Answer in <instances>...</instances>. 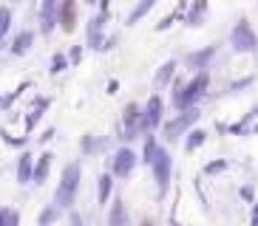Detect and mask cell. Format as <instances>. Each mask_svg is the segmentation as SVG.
<instances>
[{"instance_id": "6da1fadb", "label": "cell", "mask_w": 258, "mask_h": 226, "mask_svg": "<svg viewBox=\"0 0 258 226\" xmlns=\"http://www.w3.org/2000/svg\"><path fill=\"white\" fill-rule=\"evenodd\" d=\"M207 85H210V76L205 74V71H199L193 79H190L187 85H176V93H173V105L179 107V110H184V107H193L199 102V99L205 96Z\"/></svg>"}, {"instance_id": "7a4b0ae2", "label": "cell", "mask_w": 258, "mask_h": 226, "mask_svg": "<svg viewBox=\"0 0 258 226\" xmlns=\"http://www.w3.org/2000/svg\"><path fill=\"white\" fill-rule=\"evenodd\" d=\"M77 187H80V164L71 161V164H66V170H62L60 187L54 192V206H57V209H69L77 198Z\"/></svg>"}, {"instance_id": "3957f363", "label": "cell", "mask_w": 258, "mask_h": 226, "mask_svg": "<svg viewBox=\"0 0 258 226\" xmlns=\"http://www.w3.org/2000/svg\"><path fill=\"white\" fill-rule=\"evenodd\" d=\"M230 45H233L238 54H250L258 48V37H255V31H252V26L247 20L235 23V29L230 31Z\"/></svg>"}, {"instance_id": "277c9868", "label": "cell", "mask_w": 258, "mask_h": 226, "mask_svg": "<svg viewBox=\"0 0 258 226\" xmlns=\"http://www.w3.org/2000/svg\"><path fill=\"white\" fill-rule=\"evenodd\" d=\"M151 167H153V175H156L159 189L165 192L167 184H170V175H173V161H170V153L159 147V150H156V156H153V161H151Z\"/></svg>"}, {"instance_id": "5b68a950", "label": "cell", "mask_w": 258, "mask_h": 226, "mask_svg": "<svg viewBox=\"0 0 258 226\" xmlns=\"http://www.w3.org/2000/svg\"><path fill=\"white\" fill-rule=\"evenodd\" d=\"M137 167V153L128 150V147H122V150H116L114 161H111V175H116V178H125V175H131V170Z\"/></svg>"}, {"instance_id": "8992f818", "label": "cell", "mask_w": 258, "mask_h": 226, "mask_svg": "<svg viewBox=\"0 0 258 226\" xmlns=\"http://www.w3.org/2000/svg\"><path fill=\"white\" fill-rule=\"evenodd\" d=\"M162 113H165V105H162V96H151V99H148V107L142 110V128H145V130L159 128Z\"/></svg>"}, {"instance_id": "52a82bcc", "label": "cell", "mask_w": 258, "mask_h": 226, "mask_svg": "<svg viewBox=\"0 0 258 226\" xmlns=\"http://www.w3.org/2000/svg\"><path fill=\"white\" fill-rule=\"evenodd\" d=\"M57 15H60V0H43V9H40V29H43V34L54 31Z\"/></svg>"}, {"instance_id": "ba28073f", "label": "cell", "mask_w": 258, "mask_h": 226, "mask_svg": "<svg viewBox=\"0 0 258 226\" xmlns=\"http://www.w3.org/2000/svg\"><path fill=\"white\" fill-rule=\"evenodd\" d=\"M196 119H199V110H196V107H184L182 116L167 125V139H170V142H173V139H179V136H182V130H187Z\"/></svg>"}, {"instance_id": "9c48e42d", "label": "cell", "mask_w": 258, "mask_h": 226, "mask_svg": "<svg viewBox=\"0 0 258 226\" xmlns=\"http://www.w3.org/2000/svg\"><path fill=\"white\" fill-rule=\"evenodd\" d=\"M122 122H125V139H137L139 125H142V110H139V105L131 102L125 107V113H122Z\"/></svg>"}, {"instance_id": "30bf717a", "label": "cell", "mask_w": 258, "mask_h": 226, "mask_svg": "<svg viewBox=\"0 0 258 226\" xmlns=\"http://www.w3.org/2000/svg\"><path fill=\"white\" fill-rule=\"evenodd\" d=\"M57 23H60L62 31H74L77 26V3L74 0H60V15H57Z\"/></svg>"}, {"instance_id": "8fae6325", "label": "cell", "mask_w": 258, "mask_h": 226, "mask_svg": "<svg viewBox=\"0 0 258 226\" xmlns=\"http://www.w3.org/2000/svg\"><path fill=\"white\" fill-rule=\"evenodd\" d=\"M102 26H105V15L91 17V23H88V45L91 48H102Z\"/></svg>"}, {"instance_id": "7c38bea8", "label": "cell", "mask_w": 258, "mask_h": 226, "mask_svg": "<svg viewBox=\"0 0 258 226\" xmlns=\"http://www.w3.org/2000/svg\"><path fill=\"white\" fill-rule=\"evenodd\" d=\"M213 54H216V48H202V51H196V54H187L184 57V62H187L190 68H207V62L213 60Z\"/></svg>"}, {"instance_id": "4fadbf2b", "label": "cell", "mask_w": 258, "mask_h": 226, "mask_svg": "<svg viewBox=\"0 0 258 226\" xmlns=\"http://www.w3.org/2000/svg\"><path fill=\"white\" fill-rule=\"evenodd\" d=\"M48 170H51V153H43L40 161H37V167H34V173H31V181L43 184V181L48 178Z\"/></svg>"}, {"instance_id": "5bb4252c", "label": "cell", "mask_w": 258, "mask_h": 226, "mask_svg": "<svg viewBox=\"0 0 258 226\" xmlns=\"http://www.w3.org/2000/svg\"><path fill=\"white\" fill-rule=\"evenodd\" d=\"M31 173H34L31 156H29V153H23V156H20V164H17V181H20V184H29V181H31Z\"/></svg>"}, {"instance_id": "9a60e30c", "label": "cell", "mask_w": 258, "mask_h": 226, "mask_svg": "<svg viewBox=\"0 0 258 226\" xmlns=\"http://www.w3.org/2000/svg\"><path fill=\"white\" fill-rule=\"evenodd\" d=\"M207 142V133H205V130H190V133H187V142H184V150H187V153H193V150H196V147H202V144H205Z\"/></svg>"}, {"instance_id": "2e32d148", "label": "cell", "mask_w": 258, "mask_h": 226, "mask_svg": "<svg viewBox=\"0 0 258 226\" xmlns=\"http://www.w3.org/2000/svg\"><path fill=\"white\" fill-rule=\"evenodd\" d=\"M108 223H111V226H125V223H128V212H125L122 201L114 203V209H111V215H108Z\"/></svg>"}, {"instance_id": "e0dca14e", "label": "cell", "mask_w": 258, "mask_h": 226, "mask_svg": "<svg viewBox=\"0 0 258 226\" xmlns=\"http://www.w3.org/2000/svg\"><path fill=\"white\" fill-rule=\"evenodd\" d=\"M153 3H156V0H139V6L134 9V12H131V17H128V26H137L139 17H145L153 9Z\"/></svg>"}, {"instance_id": "ac0fdd59", "label": "cell", "mask_w": 258, "mask_h": 226, "mask_svg": "<svg viewBox=\"0 0 258 226\" xmlns=\"http://www.w3.org/2000/svg\"><path fill=\"white\" fill-rule=\"evenodd\" d=\"M173 71H176V62H165V65H162L159 71H156V79H153V82H156V88H162V85L170 82Z\"/></svg>"}, {"instance_id": "d6986e66", "label": "cell", "mask_w": 258, "mask_h": 226, "mask_svg": "<svg viewBox=\"0 0 258 226\" xmlns=\"http://www.w3.org/2000/svg\"><path fill=\"white\" fill-rule=\"evenodd\" d=\"M205 12H207V0H196V6L187 12V23L190 26H199L202 17H205Z\"/></svg>"}, {"instance_id": "ffe728a7", "label": "cell", "mask_w": 258, "mask_h": 226, "mask_svg": "<svg viewBox=\"0 0 258 226\" xmlns=\"http://www.w3.org/2000/svg\"><path fill=\"white\" fill-rule=\"evenodd\" d=\"M31 43H34V34H31V31H23V34H17L15 45H12V51H15V54H26Z\"/></svg>"}, {"instance_id": "44dd1931", "label": "cell", "mask_w": 258, "mask_h": 226, "mask_svg": "<svg viewBox=\"0 0 258 226\" xmlns=\"http://www.w3.org/2000/svg\"><path fill=\"white\" fill-rule=\"evenodd\" d=\"M111 187H114V178L111 175H99V203H108V198H111Z\"/></svg>"}, {"instance_id": "7402d4cb", "label": "cell", "mask_w": 258, "mask_h": 226, "mask_svg": "<svg viewBox=\"0 0 258 226\" xmlns=\"http://www.w3.org/2000/svg\"><path fill=\"white\" fill-rule=\"evenodd\" d=\"M156 150H159V144H156V139H148V142H145V150H142V161H145V164H151V161H153Z\"/></svg>"}, {"instance_id": "603a6c76", "label": "cell", "mask_w": 258, "mask_h": 226, "mask_svg": "<svg viewBox=\"0 0 258 226\" xmlns=\"http://www.w3.org/2000/svg\"><path fill=\"white\" fill-rule=\"evenodd\" d=\"M17 212H12V209H0V226H17Z\"/></svg>"}, {"instance_id": "cb8c5ba5", "label": "cell", "mask_w": 258, "mask_h": 226, "mask_svg": "<svg viewBox=\"0 0 258 226\" xmlns=\"http://www.w3.org/2000/svg\"><path fill=\"white\" fill-rule=\"evenodd\" d=\"M9 26H12V12H9V9H0V40H3V34L9 31Z\"/></svg>"}, {"instance_id": "d4e9b609", "label": "cell", "mask_w": 258, "mask_h": 226, "mask_svg": "<svg viewBox=\"0 0 258 226\" xmlns=\"http://www.w3.org/2000/svg\"><path fill=\"white\" fill-rule=\"evenodd\" d=\"M66 65H69V60H66L62 54H57V57L51 60V71H54V74H60V71H66Z\"/></svg>"}, {"instance_id": "484cf974", "label": "cell", "mask_w": 258, "mask_h": 226, "mask_svg": "<svg viewBox=\"0 0 258 226\" xmlns=\"http://www.w3.org/2000/svg\"><path fill=\"white\" fill-rule=\"evenodd\" d=\"M221 170H227V161H213V164L205 167V173L213 175V173H221Z\"/></svg>"}, {"instance_id": "4316f807", "label": "cell", "mask_w": 258, "mask_h": 226, "mask_svg": "<svg viewBox=\"0 0 258 226\" xmlns=\"http://www.w3.org/2000/svg\"><path fill=\"white\" fill-rule=\"evenodd\" d=\"M97 147H99L97 139H91V136H85V139H83V150H85V153H94Z\"/></svg>"}, {"instance_id": "83f0119b", "label": "cell", "mask_w": 258, "mask_h": 226, "mask_svg": "<svg viewBox=\"0 0 258 226\" xmlns=\"http://www.w3.org/2000/svg\"><path fill=\"white\" fill-rule=\"evenodd\" d=\"M54 218H57V209H43V215H40V223H51Z\"/></svg>"}, {"instance_id": "f1b7e54d", "label": "cell", "mask_w": 258, "mask_h": 226, "mask_svg": "<svg viewBox=\"0 0 258 226\" xmlns=\"http://www.w3.org/2000/svg\"><path fill=\"white\" fill-rule=\"evenodd\" d=\"M252 223H258V203H255V209H252Z\"/></svg>"}, {"instance_id": "f546056e", "label": "cell", "mask_w": 258, "mask_h": 226, "mask_svg": "<svg viewBox=\"0 0 258 226\" xmlns=\"http://www.w3.org/2000/svg\"><path fill=\"white\" fill-rule=\"evenodd\" d=\"M85 3H88V6H94V3H99V0H85Z\"/></svg>"}]
</instances>
